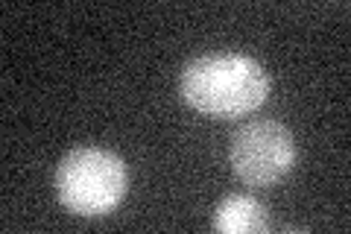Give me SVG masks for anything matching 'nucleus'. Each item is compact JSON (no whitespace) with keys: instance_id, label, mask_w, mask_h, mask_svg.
Here are the masks:
<instances>
[{"instance_id":"f257e3e1","label":"nucleus","mask_w":351,"mask_h":234,"mask_svg":"<svg viewBox=\"0 0 351 234\" xmlns=\"http://www.w3.org/2000/svg\"><path fill=\"white\" fill-rule=\"evenodd\" d=\"M269 73L246 53L217 50L202 53L184 65L179 94L191 108L208 117H243L267 103Z\"/></svg>"},{"instance_id":"f03ea898","label":"nucleus","mask_w":351,"mask_h":234,"mask_svg":"<svg viewBox=\"0 0 351 234\" xmlns=\"http://www.w3.org/2000/svg\"><path fill=\"white\" fill-rule=\"evenodd\" d=\"M129 187L126 164L103 147H80L59 161V202L80 217H100L120 205Z\"/></svg>"},{"instance_id":"7ed1b4c3","label":"nucleus","mask_w":351,"mask_h":234,"mask_svg":"<svg viewBox=\"0 0 351 234\" xmlns=\"http://www.w3.org/2000/svg\"><path fill=\"white\" fill-rule=\"evenodd\" d=\"M228 164L237 179L252 187L276 185L295 164L293 132L278 120H249L234 132Z\"/></svg>"},{"instance_id":"20e7f679","label":"nucleus","mask_w":351,"mask_h":234,"mask_svg":"<svg viewBox=\"0 0 351 234\" xmlns=\"http://www.w3.org/2000/svg\"><path fill=\"white\" fill-rule=\"evenodd\" d=\"M214 229L223 234H258L269 229V214L255 196L232 194L217 205Z\"/></svg>"}]
</instances>
